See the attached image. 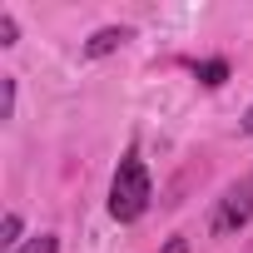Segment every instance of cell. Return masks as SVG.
Here are the masks:
<instances>
[{"mask_svg":"<svg viewBox=\"0 0 253 253\" xmlns=\"http://www.w3.org/2000/svg\"><path fill=\"white\" fill-rule=\"evenodd\" d=\"M149 199H154L149 169H144L139 149H129V154L119 159L114 179H109V218H114V223H134V218H144Z\"/></svg>","mask_w":253,"mask_h":253,"instance_id":"1","label":"cell"},{"mask_svg":"<svg viewBox=\"0 0 253 253\" xmlns=\"http://www.w3.org/2000/svg\"><path fill=\"white\" fill-rule=\"evenodd\" d=\"M253 218V189L248 184H233V189H223V199L213 204V213H209V233H238L243 223Z\"/></svg>","mask_w":253,"mask_h":253,"instance_id":"2","label":"cell"},{"mask_svg":"<svg viewBox=\"0 0 253 253\" xmlns=\"http://www.w3.org/2000/svg\"><path fill=\"white\" fill-rule=\"evenodd\" d=\"M124 40H134V30H129V25H99V30L84 40V55H89V60H104V55H114Z\"/></svg>","mask_w":253,"mask_h":253,"instance_id":"3","label":"cell"},{"mask_svg":"<svg viewBox=\"0 0 253 253\" xmlns=\"http://www.w3.org/2000/svg\"><path fill=\"white\" fill-rule=\"evenodd\" d=\"M194 75H199L209 89H218V84L228 80V65H223V60H204V65H194Z\"/></svg>","mask_w":253,"mask_h":253,"instance_id":"4","label":"cell"},{"mask_svg":"<svg viewBox=\"0 0 253 253\" xmlns=\"http://www.w3.org/2000/svg\"><path fill=\"white\" fill-rule=\"evenodd\" d=\"M20 228H25L20 213H5V228H0V243H5V253H20V248H25V243H20Z\"/></svg>","mask_w":253,"mask_h":253,"instance_id":"5","label":"cell"},{"mask_svg":"<svg viewBox=\"0 0 253 253\" xmlns=\"http://www.w3.org/2000/svg\"><path fill=\"white\" fill-rule=\"evenodd\" d=\"M15 114V75H0V119Z\"/></svg>","mask_w":253,"mask_h":253,"instance_id":"6","label":"cell"},{"mask_svg":"<svg viewBox=\"0 0 253 253\" xmlns=\"http://www.w3.org/2000/svg\"><path fill=\"white\" fill-rule=\"evenodd\" d=\"M20 253H60V238H55V233H40V238H30Z\"/></svg>","mask_w":253,"mask_h":253,"instance_id":"7","label":"cell"},{"mask_svg":"<svg viewBox=\"0 0 253 253\" xmlns=\"http://www.w3.org/2000/svg\"><path fill=\"white\" fill-rule=\"evenodd\" d=\"M20 40V25H15V15L10 10H0V45H15Z\"/></svg>","mask_w":253,"mask_h":253,"instance_id":"8","label":"cell"},{"mask_svg":"<svg viewBox=\"0 0 253 253\" xmlns=\"http://www.w3.org/2000/svg\"><path fill=\"white\" fill-rule=\"evenodd\" d=\"M164 253H189V243H184V238H169V243H164Z\"/></svg>","mask_w":253,"mask_h":253,"instance_id":"9","label":"cell"},{"mask_svg":"<svg viewBox=\"0 0 253 253\" xmlns=\"http://www.w3.org/2000/svg\"><path fill=\"white\" fill-rule=\"evenodd\" d=\"M243 129H248V134H253V109H248V119H243Z\"/></svg>","mask_w":253,"mask_h":253,"instance_id":"10","label":"cell"}]
</instances>
